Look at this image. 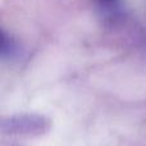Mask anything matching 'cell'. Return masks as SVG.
Listing matches in <instances>:
<instances>
[{
    "mask_svg": "<svg viewBox=\"0 0 146 146\" xmlns=\"http://www.w3.org/2000/svg\"><path fill=\"white\" fill-rule=\"evenodd\" d=\"M50 122L37 114H19V115L0 118V133L5 135H30L36 136L46 132Z\"/></svg>",
    "mask_w": 146,
    "mask_h": 146,
    "instance_id": "cell-1",
    "label": "cell"
},
{
    "mask_svg": "<svg viewBox=\"0 0 146 146\" xmlns=\"http://www.w3.org/2000/svg\"><path fill=\"white\" fill-rule=\"evenodd\" d=\"M13 51V44L8 35L3 30H0V55H7Z\"/></svg>",
    "mask_w": 146,
    "mask_h": 146,
    "instance_id": "cell-2",
    "label": "cell"
},
{
    "mask_svg": "<svg viewBox=\"0 0 146 146\" xmlns=\"http://www.w3.org/2000/svg\"><path fill=\"white\" fill-rule=\"evenodd\" d=\"M99 1H101V3H109V1H111V0H99Z\"/></svg>",
    "mask_w": 146,
    "mask_h": 146,
    "instance_id": "cell-3",
    "label": "cell"
}]
</instances>
